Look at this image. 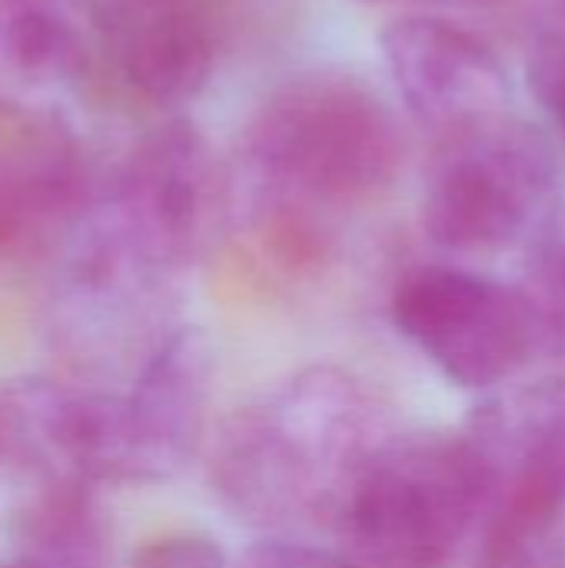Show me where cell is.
Masks as SVG:
<instances>
[{
	"mask_svg": "<svg viewBox=\"0 0 565 568\" xmlns=\"http://www.w3.org/2000/svg\"><path fill=\"white\" fill-rule=\"evenodd\" d=\"M386 436L383 406L363 379L313 366L220 423L210 479L220 503L256 529L326 526L343 489Z\"/></svg>",
	"mask_w": 565,
	"mask_h": 568,
	"instance_id": "6da1fadb",
	"label": "cell"
},
{
	"mask_svg": "<svg viewBox=\"0 0 565 568\" xmlns=\"http://www.w3.org/2000/svg\"><path fill=\"white\" fill-rule=\"evenodd\" d=\"M256 203L326 220L370 203L403 166V133L386 100L356 73L310 70L283 80L246 126Z\"/></svg>",
	"mask_w": 565,
	"mask_h": 568,
	"instance_id": "7a4b0ae2",
	"label": "cell"
},
{
	"mask_svg": "<svg viewBox=\"0 0 565 568\" xmlns=\"http://www.w3.org/2000/svg\"><path fill=\"white\" fill-rule=\"evenodd\" d=\"M480 519L483 476L466 436L390 433L326 526L350 568H450Z\"/></svg>",
	"mask_w": 565,
	"mask_h": 568,
	"instance_id": "3957f363",
	"label": "cell"
},
{
	"mask_svg": "<svg viewBox=\"0 0 565 568\" xmlns=\"http://www.w3.org/2000/svg\"><path fill=\"white\" fill-rule=\"evenodd\" d=\"M463 436L483 476L480 568H565V383L486 403Z\"/></svg>",
	"mask_w": 565,
	"mask_h": 568,
	"instance_id": "277c9868",
	"label": "cell"
},
{
	"mask_svg": "<svg viewBox=\"0 0 565 568\" xmlns=\"http://www.w3.org/2000/svg\"><path fill=\"white\" fill-rule=\"evenodd\" d=\"M553 183L546 136L516 116L436 143L423 190L426 236L466 256L506 250L556 203Z\"/></svg>",
	"mask_w": 565,
	"mask_h": 568,
	"instance_id": "5b68a950",
	"label": "cell"
},
{
	"mask_svg": "<svg viewBox=\"0 0 565 568\" xmlns=\"http://www.w3.org/2000/svg\"><path fill=\"white\" fill-rule=\"evenodd\" d=\"M220 163L196 123L173 116L143 133L103 190L90 220L150 266L180 276L223 216Z\"/></svg>",
	"mask_w": 565,
	"mask_h": 568,
	"instance_id": "8992f818",
	"label": "cell"
},
{
	"mask_svg": "<svg viewBox=\"0 0 565 568\" xmlns=\"http://www.w3.org/2000/svg\"><path fill=\"white\" fill-rule=\"evenodd\" d=\"M390 313L410 346L460 389L509 383L539 349L519 286L463 266L410 270L393 290Z\"/></svg>",
	"mask_w": 565,
	"mask_h": 568,
	"instance_id": "52a82bcc",
	"label": "cell"
},
{
	"mask_svg": "<svg viewBox=\"0 0 565 568\" xmlns=\"http://www.w3.org/2000/svg\"><path fill=\"white\" fill-rule=\"evenodd\" d=\"M93 200L83 156L57 116L0 123V280L53 273Z\"/></svg>",
	"mask_w": 565,
	"mask_h": 568,
	"instance_id": "ba28073f",
	"label": "cell"
},
{
	"mask_svg": "<svg viewBox=\"0 0 565 568\" xmlns=\"http://www.w3.org/2000/svg\"><path fill=\"white\" fill-rule=\"evenodd\" d=\"M380 50L396 97L436 143L513 116V77L473 30L413 13L380 33Z\"/></svg>",
	"mask_w": 565,
	"mask_h": 568,
	"instance_id": "9c48e42d",
	"label": "cell"
},
{
	"mask_svg": "<svg viewBox=\"0 0 565 568\" xmlns=\"http://www.w3.org/2000/svg\"><path fill=\"white\" fill-rule=\"evenodd\" d=\"M93 10L107 83L150 106L203 93L216 67L210 0H93Z\"/></svg>",
	"mask_w": 565,
	"mask_h": 568,
	"instance_id": "30bf717a",
	"label": "cell"
},
{
	"mask_svg": "<svg viewBox=\"0 0 565 568\" xmlns=\"http://www.w3.org/2000/svg\"><path fill=\"white\" fill-rule=\"evenodd\" d=\"M103 73L93 0H0V103L57 97Z\"/></svg>",
	"mask_w": 565,
	"mask_h": 568,
	"instance_id": "8fae6325",
	"label": "cell"
},
{
	"mask_svg": "<svg viewBox=\"0 0 565 568\" xmlns=\"http://www.w3.org/2000/svg\"><path fill=\"white\" fill-rule=\"evenodd\" d=\"M17 562L33 568H107L110 526L93 486L77 479L30 476L10 519Z\"/></svg>",
	"mask_w": 565,
	"mask_h": 568,
	"instance_id": "7c38bea8",
	"label": "cell"
},
{
	"mask_svg": "<svg viewBox=\"0 0 565 568\" xmlns=\"http://www.w3.org/2000/svg\"><path fill=\"white\" fill-rule=\"evenodd\" d=\"M526 296L539 349L565 353V203H553L526 233Z\"/></svg>",
	"mask_w": 565,
	"mask_h": 568,
	"instance_id": "4fadbf2b",
	"label": "cell"
},
{
	"mask_svg": "<svg viewBox=\"0 0 565 568\" xmlns=\"http://www.w3.org/2000/svg\"><path fill=\"white\" fill-rule=\"evenodd\" d=\"M133 568H226V559L213 539L196 532H173L143 546Z\"/></svg>",
	"mask_w": 565,
	"mask_h": 568,
	"instance_id": "5bb4252c",
	"label": "cell"
},
{
	"mask_svg": "<svg viewBox=\"0 0 565 568\" xmlns=\"http://www.w3.org/2000/svg\"><path fill=\"white\" fill-rule=\"evenodd\" d=\"M529 87L565 133V30L549 33L529 60Z\"/></svg>",
	"mask_w": 565,
	"mask_h": 568,
	"instance_id": "9a60e30c",
	"label": "cell"
},
{
	"mask_svg": "<svg viewBox=\"0 0 565 568\" xmlns=\"http://www.w3.org/2000/svg\"><path fill=\"white\" fill-rule=\"evenodd\" d=\"M240 568H350L336 552L300 546V542H266L246 556Z\"/></svg>",
	"mask_w": 565,
	"mask_h": 568,
	"instance_id": "2e32d148",
	"label": "cell"
},
{
	"mask_svg": "<svg viewBox=\"0 0 565 568\" xmlns=\"http://www.w3.org/2000/svg\"><path fill=\"white\" fill-rule=\"evenodd\" d=\"M0 568H33V566H27V562H17V559H7V562H0Z\"/></svg>",
	"mask_w": 565,
	"mask_h": 568,
	"instance_id": "e0dca14e",
	"label": "cell"
},
{
	"mask_svg": "<svg viewBox=\"0 0 565 568\" xmlns=\"http://www.w3.org/2000/svg\"><path fill=\"white\" fill-rule=\"evenodd\" d=\"M10 110H13V106H3V103H0V123H3V116H7Z\"/></svg>",
	"mask_w": 565,
	"mask_h": 568,
	"instance_id": "ac0fdd59",
	"label": "cell"
},
{
	"mask_svg": "<svg viewBox=\"0 0 565 568\" xmlns=\"http://www.w3.org/2000/svg\"><path fill=\"white\" fill-rule=\"evenodd\" d=\"M0 456H3V429H0Z\"/></svg>",
	"mask_w": 565,
	"mask_h": 568,
	"instance_id": "d6986e66",
	"label": "cell"
},
{
	"mask_svg": "<svg viewBox=\"0 0 565 568\" xmlns=\"http://www.w3.org/2000/svg\"><path fill=\"white\" fill-rule=\"evenodd\" d=\"M366 3H383V0H366Z\"/></svg>",
	"mask_w": 565,
	"mask_h": 568,
	"instance_id": "ffe728a7",
	"label": "cell"
}]
</instances>
